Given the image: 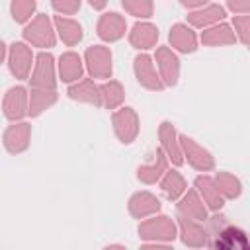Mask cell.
<instances>
[{
  "instance_id": "6da1fadb",
  "label": "cell",
  "mask_w": 250,
  "mask_h": 250,
  "mask_svg": "<svg viewBox=\"0 0 250 250\" xmlns=\"http://www.w3.org/2000/svg\"><path fill=\"white\" fill-rule=\"evenodd\" d=\"M207 246L209 248H219V250H246L250 248V238L248 234L234 227L225 215H213L207 217Z\"/></svg>"
},
{
  "instance_id": "7a4b0ae2",
  "label": "cell",
  "mask_w": 250,
  "mask_h": 250,
  "mask_svg": "<svg viewBox=\"0 0 250 250\" xmlns=\"http://www.w3.org/2000/svg\"><path fill=\"white\" fill-rule=\"evenodd\" d=\"M139 238L143 242H164L170 244L178 236V225L168 215H154L137 227Z\"/></svg>"
},
{
  "instance_id": "3957f363",
  "label": "cell",
  "mask_w": 250,
  "mask_h": 250,
  "mask_svg": "<svg viewBox=\"0 0 250 250\" xmlns=\"http://www.w3.org/2000/svg\"><path fill=\"white\" fill-rule=\"evenodd\" d=\"M53 21L49 20L47 14H37L21 31L23 39L27 43H31L33 47H39V49H49V47H55V31L53 29Z\"/></svg>"
},
{
  "instance_id": "277c9868",
  "label": "cell",
  "mask_w": 250,
  "mask_h": 250,
  "mask_svg": "<svg viewBox=\"0 0 250 250\" xmlns=\"http://www.w3.org/2000/svg\"><path fill=\"white\" fill-rule=\"evenodd\" d=\"M111 125H113V133L119 139V143L123 145H131L137 135H139V115L133 107L125 105L113 111L111 115Z\"/></svg>"
},
{
  "instance_id": "5b68a950",
  "label": "cell",
  "mask_w": 250,
  "mask_h": 250,
  "mask_svg": "<svg viewBox=\"0 0 250 250\" xmlns=\"http://www.w3.org/2000/svg\"><path fill=\"white\" fill-rule=\"evenodd\" d=\"M84 62L88 68V74L92 78H111L113 64H111V51L105 45H92L84 53Z\"/></svg>"
},
{
  "instance_id": "8992f818",
  "label": "cell",
  "mask_w": 250,
  "mask_h": 250,
  "mask_svg": "<svg viewBox=\"0 0 250 250\" xmlns=\"http://www.w3.org/2000/svg\"><path fill=\"white\" fill-rule=\"evenodd\" d=\"M33 61H35V59H33V53H31V49H29L25 43L14 41V43L8 47V59H6V62H8L10 72H12L18 80H27V78H29L31 64H35Z\"/></svg>"
},
{
  "instance_id": "52a82bcc",
  "label": "cell",
  "mask_w": 250,
  "mask_h": 250,
  "mask_svg": "<svg viewBox=\"0 0 250 250\" xmlns=\"http://www.w3.org/2000/svg\"><path fill=\"white\" fill-rule=\"evenodd\" d=\"M180 145H182L184 160H188V164L191 168H195L197 172H209L215 168L213 154L207 148H203L199 143H195V139H191L188 135H180Z\"/></svg>"
},
{
  "instance_id": "ba28073f",
  "label": "cell",
  "mask_w": 250,
  "mask_h": 250,
  "mask_svg": "<svg viewBox=\"0 0 250 250\" xmlns=\"http://www.w3.org/2000/svg\"><path fill=\"white\" fill-rule=\"evenodd\" d=\"M29 84H31V88L55 90L57 76H55V59L51 53L41 51L35 57V66H33V74L29 76Z\"/></svg>"
},
{
  "instance_id": "9c48e42d",
  "label": "cell",
  "mask_w": 250,
  "mask_h": 250,
  "mask_svg": "<svg viewBox=\"0 0 250 250\" xmlns=\"http://www.w3.org/2000/svg\"><path fill=\"white\" fill-rule=\"evenodd\" d=\"M4 117L10 121H21L25 115H29V94L23 86H12L4 94L2 102Z\"/></svg>"
},
{
  "instance_id": "30bf717a",
  "label": "cell",
  "mask_w": 250,
  "mask_h": 250,
  "mask_svg": "<svg viewBox=\"0 0 250 250\" xmlns=\"http://www.w3.org/2000/svg\"><path fill=\"white\" fill-rule=\"evenodd\" d=\"M133 70H135V78L137 82L146 88V90H152V92H160L164 90V82L160 78V74H156V68H154V62L148 55H137L135 61H133Z\"/></svg>"
},
{
  "instance_id": "8fae6325",
  "label": "cell",
  "mask_w": 250,
  "mask_h": 250,
  "mask_svg": "<svg viewBox=\"0 0 250 250\" xmlns=\"http://www.w3.org/2000/svg\"><path fill=\"white\" fill-rule=\"evenodd\" d=\"M31 139V125L25 121H14V125H8L2 135V145L10 154H20L27 150Z\"/></svg>"
},
{
  "instance_id": "7c38bea8",
  "label": "cell",
  "mask_w": 250,
  "mask_h": 250,
  "mask_svg": "<svg viewBox=\"0 0 250 250\" xmlns=\"http://www.w3.org/2000/svg\"><path fill=\"white\" fill-rule=\"evenodd\" d=\"M178 234L182 244L189 248H203L207 246V240H209L207 229L201 225V221L188 219V217L178 219Z\"/></svg>"
},
{
  "instance_id": "4fadbf2b",
  "label": "cell",
  "mask_w": 250,
  "mask_h": 250,
  "mask_svg": "<svg viewBox=\"0 0 250 250\" xmlns=\"http://www.w3.org/2000/svg\"><path fill=\"white\" fill-rule=\"evenodd\" d=\"M158 139H160V148L166 152L168 160L174 166L184 164V152L180 145V135L176 133V127L170 121H162L158 127Z\"/></svg>"
},
{
  "instance_id": "5bb4252c",
  "label": "cell",
  "mask_w": 250,
  "mask_h": 250,
  "mask_svg": "<svg viewBox=\"0 0 250 250\" xmlns=\"http://www.w3.org/2000/svg\"><path fill=\"white\" fill-rule=\"evenodd\" d=\"M154 59L164 86H176L180 78V59L176 57V53L170 47H158Z\"/></svg>"
},
{
  "instance_id": "9a60e30c",
  "label": "cell",
  "mask_w": 250,
  "mask_h": 250,
  "mask_svg": "<svg viewBox=\"0 0 250 250\" xmlns=\"http://www.w3.org/2000/svg\"><path fill=\"white\" fill-rule=\"evenodd\" d=\"M127 31V23H125V18L117 12H107L104 14L100 20H98V25H96V33L100 39L107 41V43H113V41H119Z\"/></svg>"
},
{
  "instance_id": "2e32d148",
  "label": "cell",
  "mask_w": 250,
  "mask_h": 250,
  "mask_svg": "<svg viewBox=\"0 0 250 250\" xmlns=\"http://www.w3.org/2000/svg\"><path fill=\"white\" fill-rule=\"evenodd\" d=\"M127 209L133 219H145V217L156 215L160 211V199L156 195H152L150 191H135L129 197Z\"/></svg>"
},
{
  "instance_id": "e0dca14e",
  "label": "cell",
  "mask_w": 250,
  "mask_h": 250,
  "mask_svg": "<svg viewBox=\"0 0 250 250\" xmlns=\"http://www.w3.org/2000/svg\"><path fill=\"white\" fill-rule=\"evenodd\" d=\"M178 215L180 217H188V219H195L205 223L207 221V205L201 199V195L197 193V189H188L180 199H178Z\"/></svg>"
},
{
  "instance_id": "ac0fdd59",
  "label": "cell",
  "mask_w": 250,
  "mask_h": 250,
  "mask_svg": "<svg viewBox=\"0 0 250 250\" xmlns=\"http://www.w3.org/2000/svg\"><path fill=\"white\" fill-rule=\"evenodd\" d=\"M193 186H195L197 193L201 195V199L205 201L207 209H211V211H215V213L221 211V207L225 205V197H223V193H221V189H219L215 178H211V176H207V174H201V176L195 178Z\"/></svg>"
},
{
  "instance_id": "d6986e66",
  "label": "cell",
  "mask_w": 250,
  "mask_h": 250,
  "mask_svg": "<svg viewBox=\"0 0 250 250\" xmlns=\"http://www.w3.org/2000/svg\"><path fill=\"white\" fill-rule=\"evenodd\" d=\"M156 41H158V27L148 21H137L129 31V43L139 51L152 49Z\"/></svg>"
},
{
  "instance_id": "ffe728a7",
  "label": "cell",
  "mask_w": 250,
  "mask_h": 250,
  "mask_svg": "<svg viewBox=\"0 0 250 250\" xmlns=\"http://www.w3.org/2000/svg\"><path fill=\"white\" fill-rule=\"evenodd\" d=\"M236 31L229 23H215L211 27H205L201 31V43L207 47H223V45H234L236 43Z\"/></svg>"
},
{
  "instance_id": "44dd1931",
  "label": "cell",
  "mask_w": 250,
  "mask_h": 250,
  "mask_svg": "<svg viewBox=\"0 0 250 250\" xmlns=\"http://www.w3.org/2000/svg\"><path fill=\"white\" fill-rule=\"evenodd\" d=\"M168 172V156L162 148H158L154 152V160L150 164H143L137 168V178L143 184H156L160 182V178Z\"/></svg>"
},
{
  "instance_id": "7402d4cb",
  "label": "cell",
  "mask_w": 250,
  "mask_h": 250,
  "mask_svg": "<svg viewBox=\"0 0 250 250\" xmlns=\"http://www.w3.org/2000/svg\"><path fill=\"white\" fill-rule=\"evenodd\" d=\"M227 16V10L219 4H209L205 8H199V10H193L191 14H188V23L193 25V27H211L219 21H223Z\"/></svg>"
},
{
  "instance_id": "603a6c76",
  "label": "cell",
  "mask_w": 250,
  "mask_h": 250,
  "mask_svg": "<svg viewBox=\"0 0 250 250\" xmlns=\"http://www.w3.org/2000/svg\"><path fill=\"white\" fill-rule=\"evenodd\" d=\"M168 41L180 53H193L197 49V37L186 23H174L168 33Z\"/></svg>"
},
{
  "instance_id": "cb8c5ba5",
  "label": "cell",
  "mask_w": 250,
  "mask_h": 250,
  "mask_svg": "<svg viewBox=\"0 0 250 250\" xmlns=\"http://www.w3.org/2000/svg\"><path fill=\"white\" fill-rule=\"evenodd\" d=\"M84 74V62L78 53L66 51L59 59V76L62 82H78Z\"/></svg>"
},
{
  "instance_id": "d4e9b609",
  "label": "cell",
  "mask_w": 250,
  "mask_h": 250,
  "mask_svg": "<svg viewBox=\"0 0 250 250\" xmlns=\"http://www.w3.org/2000/svg\"><path fill=\"white\" fill-rule=\"evenodd\" d=\"M70 100L76 102H84V104H92V105H102V94H100V86L94 84V80L84 78L74 82L68 90H66Z\"/></svg>"
},
{
  "instance_id": "484cf974",
  "label": "cell",
  "mask_w": 250,
  "mask_h": 250,
  "mask_svg": "<svg viewBox=\"0 0 250 250\" xmlns=\"http://www.w3.org/2000/svg\"><path fill=\"white\" fill-rule=\"evenodd\" d=\"M53 23H55V29H57V33H59V37L64 45L74 47L82 41L84 31H82V25L76 20H70V18H64V16H55Z\"/></svg>"
},
{
  "instance_id": "4316f807",
  "label": "cell",
  "mask_w": 250,
  "mask_h": 250,
  "mask_svg": "<svg viewBox=\"0 0 250 250\" xmlns=\"http://www.w3.org/2000/svg\"><path fill=\"white\" fill-rule=\"evenodd\" d=\"M160 191L164 193V197H166L168 201H178V199L188 191L186 178H184L178 170H168V172L160 178Z\"/></svg>"
},
{
  "instance_id": "83f0119b",
  "label": "cell",
  "mask_w": 250,
  "mask_h": 250,
  "mask_svg": "<svg viewBox=\"0 0 250 250\" xmlns=\"http://www.w3.org/2000/svg\"><path fill=\"white\" fill-rule=\"evenodd\" d=\"M59 100V94L55 90H43V88H31L29 92V115L39 117L45 109L55 105Z\"/></svg>"
},
{
  "instance_id": "f1b7e54d",
  "label": "cell",
  "mask_w": 250,
  "mask_h": 250,
  "mask_svg": "<svg viewBox=\"0 0 250 250\" xmlns=\"http://www.w3.org/2000/svg\"><path fill=\"white\" fill-rule=\"evenodd\" d=\"M102 94V105L105 109H117L125 100V90L119 80H107L100 86Z\"/></svg>"
},
{
  "instance_id": "f546056e",
  "label": "cell",
  "mask_w": 250,
  "mask_h": 250,
  "mask_svg": "<svg viewBox=\"0 0 250 250\" xmlns=\"http://www.w3.org/2000/svg\"><path fill=\"white\" fill-rule=\"evenodd\" d=\"M215 182H217V186H219V189H221V193H223L225 199H236V197H240V193H242V182L234 174H230V172H217Z\"/></svg>"
},
{
  "instance_id": "4dcf8cb0",
  "label": "cell",
  "mask_w": 250,
  "mask_h": 250,
  "mask_svg": "<svg viewBox=\"0 0 250 250\" xmlns=\"http://www.w3.org/2000/svg\"><path fill=\"white\" fill-rule=\"evenodd\" d=\"M37 2L35 0H12L10 4V12L16 23H25L31 20V16L35 14Z\"/></svg>"
},
{
  "instance_id": "1f68e13d",
  "label": "cell",
  "mask_w": 250,
  "mask_h": 250,
  "mask_svg": "<svg viewBox=\"0 0 250 250\" xmlns=\"http://www.w3.org/2000/svg\"><path fill=\"white\" fill-rule=\"evenodd\" d=\"M121 6L129 16H135L141 20H148L154 12L152 0H121Z\"/></svg>"
},
{
  "instance_id": "d6a6232c",
  "label": "cell",
  "mask_w": 250,
  "mask_h": 250,
  "mask_svg": "<svg viewBox=\"0 0 250 250\" xmlns=\"http://www.w3.org/2000/svg\"><path fill=\"white\" fill-rule=\"evenodd\" d=\"M234 31H236V37L250 49V14H238L234 16Z\"/></svg>"
},
{
  "instance_id": "836d02e7",
  "label": "cell",
  "mask_w": 250,
  "mask_h": 250,
  "mask_svg": "<svg viewBox=\"0 0 250 250\" xmlns=\"http://www.w3.org/2000/svg\"><path fill=\"white\" fill-rule=\"evenodd\" d=\"M82 0H51V6L61 16H72L80 10Z\"/></svg>"
},
{
  "instance_id": "e575fe53",
  "label": "cell",
  "mask_w": 250,
  "mask_h": 250,
  "mask_svg": "<svg viewBox=\"0 0 250 250\" xmlns=\"http://www.w3.org/2000/svg\"><path fill=\"white\" fill-rule=\"evenodd\" d=\"M227 8L232 14H250V0H227Z\"/></svg>"
},
{
  "instance_id": "d590c367",
  "label": "cell",
  "mask_w": 250,
  "mask_h": 250,
  "mask_svg": "<svg viewBox=\"0 0 250 250\" xmlns=\"http://www.w3.org/2000/svg\"><path fill=\"white\" fill-rule=\"evenodd\" d=\"M182 2V6H186V8H201L207 0H180Z\"/></svg>"
},
{
  "instance_id": "8d00e7d4",
  "label": "cell",
  "mask_w": 250,
  "mask_h": 250,
  "mask_svg": "<svg viewBox=\"0 0 250 250\" xmlns=\"http://www.w3.org/2000/svg\"><path fill=\"white\" fill-rule=\"evenodd\" d=\"M88 4L94 8V10H104L107 6V0H88Z\"/></svg>"
}]
</instances>
